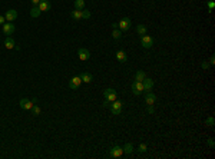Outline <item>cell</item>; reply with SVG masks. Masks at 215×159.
Instances as JSON below:
<instances>
[{
  "label": "cell",
  "instance_id": "cell-1",
  "mask_svg": "<svg viewBox=\"0 0 215 159\" xmlns=\"http://www.w3.org/2000/svg\"><path fill=\"white\" fill-rule=\"evenodd\" d=\"M132 92H133V95H142L143 92H145V89H143V85H142V82H138V80H135L133 83H132Z\"/></svg>",
  "mask_w": 215,
  "mask_h": 159
},
{
  "label": "cell",
  "instance_id": "cell-2",
  "mask_svg": "<svg viewBox=\"0 0 215 159\" xmlns=\"http://www.w3.org/2000/svg\"><path fill=\"white\" fill-rule=\"evenodd\" d=\"M103 96H105V100H108V102H113V100H116L118 93H116L115 89H106V90L103 92Z\"/></svg>",
  "mask_w": 215,
  "mask_h": 159
},
{
  "label": "cell",
  "instance_id": "cell-3",
  "mask_svg": "<svg viewBox=\"0 0 215 159\" xmlns=\"http://www.w3.org/2000/svg\"><path fill=\"white\" fill-rule=\"evenodd\" d=\"M152 44H154V39H152L151 36H148V35H143V36H142V39H141V46H142L143 49H151Z\"/></svg>",
  "mask_w": 215,
  "mask_h": 159
},
{
  "label": "cell",
  "instance_id": "cell-4",
  "mask_svg": "<svg viewBox=\"0 0 215 159\" xmlns=\"http://www.w3.org/2000/svg\"><path fill=\"white\" fill-rule=\"evenodd\" d=\"M111 111L113 115H119L122 112V102L119 100H113V103L111 105Z\"/></svg>",
  "mask_w": 215,
  "mask_h": 159
},
{
  "label": "cell",
  "instance_id": "cell-5",
  "mask_svg": "<svg viewBox=\"0 0 215 159\" xmlns=\"http://www.w3.org/2000/svg\"><path fill=\"white\" fill-rule=\"evenodd\" d=\"M118 27H119L121 30H124V32H125V30H129V29H130V19H129V17H124V19L118 23Z\"/></svg>",
  "mask_w": 215,
  "mask_h": 159
},
{
  "label": "cell",
  "instance_id": "cell-6",
  "mask_svg": "<svg viewBox=\"0 0 215 159\" xmlns=\"http://www.w3.org/2000/svg\"><path fill=\"white\" fill-rule=\"evenodd\" d=\"M3 33H4V35H7V36L13 35V33H14V25H13L12 22L4 23V25H3Z\"/></svg>",
  "mask_w": 215,
  "mask_h": 159
},
{
  "label": "cell",
  "instance_id": "cell-7",
  "mask_svg": "<svg viewBox=\"0 0 215 159\" xmlns=\"http://www.w3.org/2000/svg\"><path fill=\"white\" fill-rule=\"evenodd\" d=\"M19 105H20V108L25 109V111H32V108H33L35 103H33L32 100H29V99H20Z\"/></svg>",
  "mask_w": 215,
  "mask_h": 159
},
{
  "label": "cell",
  "instance_id": "cell-8",
  "mask_svg": "<svg viewBox=\"0 0 215 159\" xmlns=\"http://www.w3.org/2000/svg\"><path fill=\"white\" fill-rule=\"evenodd\" d=\"M122 155H124V148L115 145V146L111 149V156H112V158H121Z\"/></svg>",
  "mask_w": 215,
  "mask_h": 159
},
{
  "label": "cell",
  "instance_id": "cell-9",
  "mask_svg": "<svg viewBox=\"0 0 215 159\" xmlns=\"http://www.w3.org/2000/svg\"><path fill=\"white\" fill-rule=\"evenodd\" d=\"M78 56H79V59L81 60H87L89 57H90V52L85 49V47H81L79 50H78Z\"/></svg>",
  "mask_w": 215,
  "mask_h": 159
},
{
  "label": "cell",
  "instance_id": "cell-10",
  "mask_svg": "<svg viewBox=\"0 0 215 159\" xmlns=\"http://www.w3.org/2000/svg\"><path fill=\"white\" fill-rule=\"evenodd\" d=\"M81 83H82L81 76H75V78H72V79L69 80V87L70 89H78L81 86Z\"/></svg>",
  "mask_w": 215,
  "mask_h": 159
},
{
  "label": "cell",
  "instance_id": "cell-11",
  "mask_svg": "<svg viewBox=\"0 0 215 159\" xmlns=\"http://www.w3.org/2000/svg\"><path fill=\"white\" fill-rule=\"evenodd\" d=\"M4 17H6L7 22H13V20H16V17H17V12H16L14 9H10V10L6 12Z\"/></svg>",
  "mask_w": 215,
  "mask_h": 159
},
{
  "label": "cell",
  "instance_id": "cell-12",
  "mask_svg": "<svg viewBox=\"0 0 215 159\" xmlns=\"http://www.w3.org/2000/svg\"><path fill=\"white\" fill-rule=\"evenodd\" d=\"M145 100H146L148 105H154V103L156 102V96H155L151 90H146V93H145Z\"/></svg>",
  "mask_w": 215,
  "mask_h": 159
},
{
  "label": "cell",
  "instance_id": "cell-13",
  "mask_svg": "<svg viewBox=\"0 0 215 159\" xmlns=\"http://www.w3.org/2000/svg\"><path fill=\"white\" fill-rule=\"evenodd\" d=\"M38 7L40 9V12H49L50 10V1L49 0H40V3L38 4Z\"/></svg>",
  "mask_w": 215,
  "mask_h": 159
},
{
  "label": "cell",
  "instance_id": "cell-14",
  "mask_svg": "<svg viewBox=\"0 0 215 159\" xmlns=\"http://www.w3.org/2000/svg\"><path fill=\"white\" fill-rule=\"evenodd\" d=\"M116 59H118L121 63H125V62L128 60L126 52H124V50H118V52H116Z\"/></svg>",
  "mask_w": 215,
  "mask_h": 159
},
{
  "label": "cell",
  "instance_id": "cell-15",
  "mask_svg": "<svg viewBox=\"0 0 215 159\" xmlns=\"http://www.w3.org/2000/svg\"><path fill=\"white\" fill-rule=\"evenodd\" d=\"M142 85H143V89L145 90H151L154 87V80L149 79V78H145V79L142 80Z\"/></svg>",
  "mask_w": 215,
  "mask_h": 159
},
{
  "label": "cell",
  "instance_id": "cell-16",
  "mask_svg": "<svg viewBox=\"0 0 215 159\" xmlns=\"http://www.w3.org/2000/svg\"><path fill=\"white\" fill-rule=\"evenodd\" d=\"M4 47H6V49H13V47H14V40H13L12 36H7V38H6V40H4Z\"/></svg>",
  "mask_w": 215,
  "mask_h": 159
},
{
  "label": "cell",
  "instance_id": "cell-17",
  "mask_svg": "<svg viewBox=\"0 0 215 159\" xmlns=\"http://www.w3.org/2000/svg\"><path fill=\"white\" fill-rule=\"evenodd\" d=\"M70 16H72V19H73V20H81V19H82V10L75 9V10L70 13Z\"/></svg>",
  "mask_w": 215,
  "mask_h": 159
},
{
  "label": "cell",
  "instance_id": "cell-18",
  "mask_svg": "<svg viewBox=\"0 0 215 159\" xmlns=\"http://www.w3.org/2000/svg\"><path fill=\"white\" fill-rule=\"evenodd\" d=\"M40 13H42V12H40V9H39L38 6H33V7L30 9V16H32L33 19H35V17H39Z\"/></svg>",
  "mask_w": 215,
  "mask_h": 159
},
{
  "label": "cell",
  "instance_id": "cell-19",
  "mask_svg": "<svg viewBox=\"0 0 215 159\" xmlns=\"http://www.w3.org/2000/svg\"><path fill=\"white\" fill-rule=\"evenodd\" d=\"M136 32H138V35H146V32H148V29H146V26L145 25H138V27H136Z\"/></svg>",
  "mask_w": 215,
  "mask_h": 159
},
{
  "label": "cell",
  "instance_id": "cell-20",
  "mask_svg": "<svg viewBox=\"0 0 215 159\" xmlns=\"http://www.w3.org/2000/svg\"><path fill=\"white\" fill-rule=\"evenodd\" d=\"M81 79H82V82H85V83H90V82H92V75L87 73V72H85V73H82Z\"/></svg>",
  "mask_w": 215,
  "mask_h": 159
},
{
  "label": "cell",
  "instance_id": "cell-21",
  "mask_svg": "<svg viewBox=\"0 0 215 159\" xmlns=\"http://www.w3.org/2000/svg\"><path fill=\"white\" fill-rule=\"evenodd\" d=\"M145 78H146V75H145V72H143V70H138V72H136V75H135V79L138 80V82H142Z\"/></svg>",
  "mask_w": 215,
  "mask_h": 159
},
{
  "label": "cell",
  "instance_id": "cell-22",
  "mask_svg": "<svg viewBox=\"0 0 215 159\" xmlns=\"http://www.w3.org/2000/svg\"><path fill=\"white\" fill-rule=\"evenodd\" d=\"M124 152H125L126 155H130V154L133 152V145H132V143H126V145L124 146Z\"/></svg>",
  "mask_w": 215,
  "mask_h": 159
},
{
  "label": "cell",
  "instance_id": "cell-23",
  "mask_svg": "<svg viewBox=\"0 0 215 159\" xmlns=\"http://www.w3.org/2000/svg\"><path fill=\"white\" fill-rule=\"evenodd\" d=\"M83 7H85V1H83V0H76V1H75V9L83 10Z\"/></svg>",
  "mask_w": 215,
  "mask_h": 159
},
{
  "label": "cell",
  "instance_id": "cell-24",
  "mask_svg": "<svg viewBox=\"0 0 215 159\" xmlns=\"http://www.w3.org/2000/svg\"><path fill=\"white\" fill-rule=\"evenodd\" d=\"M112 38H113V39H121V38H122V30H118V29H113V33H112Z\"/></svg>",
  "mask_w": 215,
  "mask_h": 159
},
{
  "label": "cell",
  "instance_id": "cell-25",
  "mask_svg": "<svg viewBox=\"0 0 215 159\" xmlns=\"http://www.w3.org/2000/svg\"><path fill=\"white\" fill-rule=\"evenodd\" d=\"M138 151H139L141 154H143V152H146V151H148V146H146V143H141V145L138 146Z\"/></svg>",
  "mask_w": 215,
  "mask_h": 159
},
{
  "label": "cell",
  "instance_id": "cell-26",
  "mask_svg": "<svg viewBox=\"0 0 215 159\" xmlns=\"http://www.w3.org/2000/svg\"><path fill=\"white\" fill-rule=\"evenodd\" d=\"M205 123H207V126H214V125H215V119H214V116H210L208 119L205 120Z\"/></svg>",
  "mask_w": 215,
  "mask_h": 159
},
{
  "label": "cell",
  "instance_id": "cell-27",
  "mask_svg": "<svg viewBox=\"0 0 215 159\" xmlns=\"http://www.w3.org/2000/svg\"><path fill=\"white\" fill-rule=\"evenodd\" d=\"M32 111H33V115H35V116H38V115H40V108H39L38 105H33V108H32Z\"/></svg>",
  "mask_w": 215,
  "mask_h": 159
},
{
  "label": "cell",
  "instance_id": "cell-28",
  "mask_svg": "<svg viewBox=\"0 0 215 159\" xmlns=\"http://www.w3.org/2000/svg\"><path fill=\"white\" fill-rule=\"evenodd\" d=\"M89 17H90V12L83 9V10H82V19H89Z\"/></svg>",
  "mask_w": 215,
  "mask_h": 159
},
{
  "label": "cell",
  "instance_id": "cell-29",
  "mask_svg": "<svg viewBox=\"0 0 215 159\" xmlns=\"http://www.w3.org/2000/svg\"><path fill=\"white\" fill-rule=\"evenodd\" d=\"M202 69H205V70H207V69H210V63H208L207 60H204V62H202Z\"/></svg>",
  "mask_w": 215,
  "mask_h": 159
},
{
  "label": "cell",
  "instance_id": "cell-30",
  "mask_svg": "<svg viewBox=\"0 0 215 159\" xmlns=\"http://www.w3.org/2000/svg\"><path fill=\"white\" fill-rule=\"evenodd\" d=\"M146 111H148V113H149V115H152V113L155 112V111H154V108H152V105H148V109H146Z\"/></svg>",
  "mask_w": 215,
  "mask_h": 159
},
{
  "label": "cell",
  "instance_id": "cell-31",
  "mask_svg": "<svg viewBox=\"0 0 215 159\" xmlns=\"http://www.w3.org/2000/svg\"><path fill=\"white\" fill-rule=\"evenodd\" d=\"M208 145H210L211 148H214V146H215V142H214V139H212V138H210V139H208Z\"/></svg>",
  "mask_w": 215,
  "mask_h": 159
},
{
  "label": "cell",
  "instance_id": "cell-32",
  "mask_svg": "<svg viewBox=\"0 0 215 159\" xmlns=\"http://www.w3.org/2000/svg\"><path fill=\"white\" fill-rule=\"evenodd\" d=\"M214 7H215V3H214V1H208V9H210V10H212Z\"/></svg>",
  "mask_w": 215,
  "mask_h": 159
},
{
  "label": "cell",
  "instance_id": "cell-33",
  "mask_svg": "<svg viewBox=\"0 0 215 159\" xmlns=\"http://www.w3.org/2000/svg\"><path fill=\"white\" fill-rule=\"evenodd\" d=\"M214 63H215V56L212 55V56L210 57V65H214Z\"/></svg>",
  "mask_w": 215,
  "mask_h": 159
},
{
  "label": "cell",
  "instance_id": "cell-34",
  "mask_svg": "<svg viewBox=\"0 0 215 159\" xmlns=\"http://www.w3.org/2000/svg\"><path fill=\"white\" fill-rule=\"evenodd\" d=\"M4 22H6V17L4 16H0V25H4Z\"/></svg>",
  "mask_w": 215,
  "mask_h": 159
},
{
  "label": "cell",
  "instance_id": "cell-35",
  "mask_svg": "<svg viewBox=\"0 0 215 159\" xmlns=\"http://www.w3.org/2000/svg\"><path fill=\"white\" fill-rule=\"evenodd\" d=\"M32 3H33V6H38L39 3H40V0H30Z\"/></svg>",
  "mask_w": 215,
  "mask_h": 159
},
{
  "label": "cell",
  "instance_id": "cell-36",
  "mask_svg": "<svg viewBox=\"0 0 215 159\" xmlns=\"http://www.w3.org/2000/svg\"><path fill=\"white\" fill-rule=\"evenodd\" d=\"M112 29H118V23H112Z\"/></svg>",
  "mask_w": 215,
  "mask_h": 159
},
{
  "label": "cell",
  "instance_id": "cell-37",
  "mask_svg": "<svg viewBox=\"0 0 215 159\" xmlns=\"http://www.w3.org/2000/svg\"><path fill=\"white\" fill-rule=\"evenodd\" d=\"M103 106H105V108H108V106H109V102H108V100H105V102H103Z\"/></svg>",
  "mask_w": 215,
  "mask_h": 159
}]
</instances>
